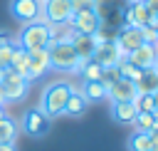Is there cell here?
Instances as JSON below:
<instances>
[{
    "instance_id": "obj_5",
    "label": "cell",
    "mask_w": 158,
    "mask_h": 151,
    "mask_svg": "<svg viewBox=\"0 0 158 151\" xmlns=\"http://www.w3.org/2000/svg\"><path fill=\"white\" fill-rule=\"evenodd\" d=\"M42 15L47 25H64L72 17V2L69 0H42Z\"/></svg>"
},
{
    "instance_id": "obj_34",
    "label": "cell",
    "mask_w": 158,
    "mask_h": 151,
    "mask_svg": "<svg viewBox=\"0 0 158 151\" xmlns=\"http://www.w3.org/2000/svg\"><path fill=\"white\" fill-rule=\"evenodd\" d=\"M7 101H5V94H2V87H0V106H5Z\"/></svg>"
},
{
    "instance_id": "obj_8",
    "label": "cell",
    "mask_w": 158,
    "mask_h": 151,
    "mask_svg": "<svg viewBox=\"0 0 158 151\" xmlns=\"http://www.w3.org/2000/svg\"><path fill=\"white\" fill-rule=\"evenodd\" d=\"M114 42H116V47H118V52H121V54H131L133 50H138V47L143 45L141 27H128V25L118 27V30H116Z\"/></svg>"
},
{
    "instance_id": "obj_14",
    "label": "cell",
    "mask_w": 158,
    "mask_h": 151,
    "mask_svg": "<svg viewBox=\"0 0 158 151\" xmlns=\"http://www.w3.org/2000/svg\"><path fill=\"white\" fill-rule=\"evenodd\" d=\"M72 47H74V52L79 54V59H91V54H94V50H96V37L94 35H72Z\"/></svg>"
},
{
    "instance_id": "obj_23",
    "label": "cell",
    "mask_w": 158,
    "mask_h": 151,
    "mask_svg": "<svg viewBox=\"0 0 158 151\" xmlns=\"http://www.w3.org/2000/svg\"><path fill=\"white\" fill-rule=\"evenodd\" d=\"M15 136H17V124L10 116L0 119V144H12Z\"/></svg>"
},
{
    "instance_id": "obj_32",
    "label": "cell",
    "mask_w": 158,
    "mask_h": 151,
    "mask_svg": "<svg viewBox=\"0 0 158 151\" xmlns=\"http://www.w3.org/2000/svg\"><path fill=\"white\" fill-rule=\"evenodd\" d=\"M10 40H12V37H10L7 32H0V47H2V45H7Z\"/></svg>"
},
{
    "instance_id": "obj_9",
    "label": "cell",
    "mask_w": 158,
    "mask_h": 151,
    "mask_svg": "<svg viewBox=\"0 0 158 151\" xmlns=\"http://www.w3.org/2000/svg\"><path fill=\"white\" fill-rule=\"evenodd\" d=\"M52 126V116H47L42 109H32L25 114L22 119V129L30 134V136H44Z\"/></svg>"
},
{
    "instance_id": "obj_19",
    "label": "cell",
    "mask_w": 158,
    "mask_h": 151,
    "mask_svg": "<svg viewBox=\"0 0 158 151\" xmlns=\"http://www.w3.org/2000/svg\"><path fill=\"white\" fill-rule=\"evenodd\" d=\"M81 94L86 97V101H99V99H106V84H104L101 79H84Z\"/></svg>"
},
{
    "instance_id": "obj_36",
    "label": "cell",
    "mask_w": 158,
    "mask_h": 151,
    "mask_svg": "<svg viewBox=\"0 0 158 151\" xmlns=\"http://www.w3.org/2000/svg\"><path fill=\"white\" fill-rule=\"evenodd\" d=\"M153 69H156V72H158V57H156V64H153Z\"/></svg>"
},
{
    "instance_id": "obj_2",
    "label": "cell",
    "mask_w": 158,
    "mask_h": 151,
    "mask_svg": "<svg viewBox=\"0 0 158 151\" xmlns=\"http://www.w3.org/2000/svg\"><path fill=\"white\" fill-rule=\"evenodd\" d=\"M74 92V87L69 82H52L44 94H42V101H40V109L47 114V116H59L64 114V106H67V99L69 94Z\"/></svg>"
},
{
    "instance_id": "obj_22",
    "label": "cell",
    "mask_w": 158,
    "mask_h": 151,
    "mask_svg": "<svg viewBox=\"0 0 158 151\" xmlns=\"http://www.w3.org/2000/svg\"><path fill=\"white\" fill-rule=\"evenodd\" d=\"M153 124H156V114L153 111H138V116L133 119V129L138 134H148L153 129Z\"/></svg>"
},
{
    "instance_id": "obj_27",
    "label": "cell",
    "mask_w": 158,
    "mask_h": 151,
    "mask_svg": "<svg viewBox=\"0 0 158 151\" xmlns=\"http://www.w3.org/2000/svg\"><path fill=\"white\" fill-rule=\"evenodd\" d=\"M15 45H17V42H15V40H10L7 45H2V47H0V67H2V69H7V67H10V59H12V50H15Z\"/></svg>"
},
{
    "instance_id": "obj_18",
    "label": "cell",
    "mask_w": 158,
    "mask_h": 151,
    "mask_svg": "<svg viewBox=\"0 0 158 151\" xmlns=\"http://www.w3.org/2000/svg\"><path fill=\"white\" fill-rule=\"evenodd\" d=\"M136 84V92L138 94H156L158 92V72L151 67V69H143L141 77L133 82Z\"/></svg>"
},
{
    "instance_id": "obj_16",
    "label": "cell",
    "mask_w": 158,
    "mask_h": 151,
    "mask_svg": "<svg viewBox=\"0 0 158 151\" xmlns=\"http://www.w3.org/2000/svg\"><path fill=\"white\" fill-rule=\"evenodd\" d=\"M10 69H12V72H17L20 77H25V79L30 82V52H27V50H22L20 45H15V50H12Z\"/></svg>"
},
{
    "instance_id": "obj_15",
    "label": "cell",
    "mask_w": 158,
    "mask_h": 151,
    "mask_svg": "<svg viewBox=\"0 0 158 151\" xmlns=\"http://www.w3.org/2000/svg\"><path fill=\"white\" fill-rule=\"evenodd\" d=\"M111 116L118 124H133V119L138 116V109L133 101H111Z\"/></svg>"
},
{
    "instance_id": "obj_3",
    "label": "cell",
    "mask_w": 158,
    "mask_h": 151,
    "mask_svg": "<svg viewBox=\"0 0 158 151\" xmlns=\"http://www.w3.org/2000/svg\"><path fill=\"white\" fill-rule=\"evenodd\" d=\"M52 42L49 37V25L42 22V20H35V22H25V27L20 30V40L17 45L27 52L32 50H47V45Z\"/></svg>"
},
{
    "instance_id": "obj_10",
    "label": "cell",
    "mask_w": 158,
    "mask_h": 151,
    "mask_svg": "<svg viewBox=\"0 0 158 151\" xmlns=\"http://www.w3.org/2000/svg\"><path fill=\"white\" fill-rule=\"evenodd\" d=\"M136 94H138L136 84L123 77H116L111 84H106V99H111V101H133Z\"/></svg>"
},
{
    "instance_id": "obj_28",
    "label": "cell",
    "mask_w": 158,
    "mask_h": 151,
    "mask_svg": "<svg viewBox=\"0 0 158 151\" xmlns=\"http://www.w3.org/2000/svg\"><path fill=\"white\" fill-rule=\"evenodd\" d=\"M72 2V15L81 10H96V0H69Z\"/></svg>"
},
{
    "instance_id": "obj_29",
    "label": "cell",
    "mask_w": 158,
    "mask_h": 151,
    "mask_svg": "<svg viewBox=\"0 0 158 151\" xmlns=\"http://www.w3.org/2000/svg\"><path fill=\"white\" fill-rule=\"evenodd\" d=\"M141 37H143V42H151V45L158 42V32H156L151 25H143V27H141Z\"/></svg>"
},
{
    "instance_id": "obj_26",
    "label": "cell",
    "mask_w": 158,
    "mask_h": 151,
    "mask_svg": "<svg viewBox=\"0 0 158 151\" xmlns=\"http://www.w3.org/2000/svg\"><path fill=\"white\" fill-rule=\"evenodd\" d=\"M133 104H136L138 111H156V99H153V94H136Z\"/></svg>"
},
{
    "instance_id": "obj_12",
    "label": "cell",
    "mask_w": 158,
    "mask_h": 151,
    "mask_svg": "<svg viewBox=\"0 0 158 151\" xmlns=\"http://www.w3.org/2000/svg\"><path fill=\"white\" fill-rule=\"evenodd\" d=\"M151 15L153 12L146 7V2L143 0H136V2H128V7L123 10V22L128 27H143V25H148Z\"/></svg>"
},
{
    "instance_id": "obj_24",
    "label": "cell",
    "mask_w": 158,
    "mask_h": 151,
    "mask_svg": "<svg viewBox=\"0 0 158 151\" xmlns=\"http://www.w3.org/2000/svg\"><path fill=\"white\" fill-rule=\"evenodd\" d=\"M128 151H153V149H151V139H148V134H138V131H133V134L128 136Z\"/></svg>"
},
{
    "instance_id": "obj_21",
    "label": "cell",
    "mask_w": 158,
    "mask_h": 151,
    "mask_svg": "<svg viewBox=\"0 0 158 151\" xmlns=\"http://www.w3.org/2000/svg\"><path fill=\"white\" fill-rule=\"evenodd\" d=\"M77 72H81L84 79H101L104 67H99L94 59H79V69H77Z\"/></svg>"
},
{
    "instance_id": "obj_1",
    "label": "cell",
    "mask_w": 158,
    "mask_h": 151,
    "mask_svg": "<svg viewBox=\"0 0 158 151\" xmlns=\"http://www.w3.org/2000/svg\"><path fill=\"white\" fill-rule=\"evenodd\" d=\"M49 67L57 72H77L79 69V54L74 52L69 40H54L47 45Z\"/></svg>"
},
{
    "instance_id": "obj_7",
    "label": "cell",
    "mask_w": 158,
    "mask_h": 151,
    "mask_svg": "<svg viewBox=\"0 0 158 151\" xmlns=\"http://www.w3.org/2000/svg\"><path fill=\"white\" fill-rule=\"evenodd\" d=\"M10 15L17 22H35L42 15V0H12L10 2Z\"/></svg>"
},
{
    "instance_id": "obj_31",
    "label": "cell",
    "mask_w": 158,
    "mask_h": 151,
    "mask_svg": "<svg viewBox=\"0 0 158 151\" xmlns=\"http://www.w3.org/2000/svg\"><path fill=\"white\" fill-rule=\"evenodd\" d=\"M143 2H146V7L151 12H158V0H143Z\"/></svg>"
},
{
    "instance_id": "obj_25",
    "label": "cell",
    "mask_w": 158,
    "mask_h": 151,
    "mask_svg": "<svg viewBox=\"0 0 158 151\" xmlns=\"http://www.w3.org/2000/svg\"><path fill=\"white\" fill-rule=\"evenodd\" d=\"M72 27H69V22H64V25H49V37H52V42L54 40H72Z\"/></svg>"
},
{
    "instance_id": "obj_11",
    "label": "cell",
    "mask_w": 158,
    "mask_h": 151,
    "mask_svg": "<svg viewBox=\"0 0 158 151\" xmlns=\"http://www.w3.org/2000/svg\"><path fill=\"white\" fill-rule=\"evenodd\" d=\"M121 57H123V54L118 52L116 42H99L96 50H94V54H91V59H94L99 67H104V69H106V67H116Z\"/></svg>"
},
{
    "instance_id": "obj_17",
    "label": "cell",
    "mask_w": 158,
    "mask_h": 151,
    "mask_svg": "<svg viewBox=\"0 0 158 151\" xmlns=\"http://www.w3.org/2000/svg\"><path fill=\"white\" fill-rule=\"evenodd\" d=\"M47 69H49L47 50H32V52H30V82L37 79L40 74H44Z\"/></svg>"
},
{
    "instance_id": "obj_20",
    "label": "cell",
    "mask_w": 158,
    "mask_h": 151,
    "mask_svg": "<svg viewBox=\"0 0 158 151\" xmlns=\"http://www.w3.org/2000/svg\"><path fill=\"white\" fill-rule=\"evenodd\" d=\"M89 106V101H86V97L81 94V92H72L69 94V99H67V106H64V114H72V116H77V114H81L84 109Z\"/></svg>"
},
{
    "instance_id": "obj_6",
    "label": "cell",
    "mask_w": 158,
    "mask_h": 151,
    "mask_svg": "<svg viewBox=\"0 0 158 151\" xmlns=\"http://www.w3.org/2000/svg\"><path fill=\"white\" fill-rule=\"evenodd\" d=\"M69 27L77 35H96V30L101 27V17L96 10H81L69 17Z\"/></svg>"
},
{
    "instance_id": "obj_4",
    "label": "cell",
    "mask_w": 158,
    "mask_h": 151,
    "mask_svg": "<svg viewBox=\"0 0 158 151\" xmlns=\"http://www.w3.org/2000/svg\"><path fill=\"white\" fill-rule=\"evenodd\" d=\"M27 79L20 77L17 72H12L10 67L2 72V79H0V87H2V94H5V101H17V99H25L27 94Z\"/></svg>"
},
{
    "instance_id": "obj_35",
    "label": "cell",
    "mask_w": 158,
    "mask_h": 151,
    "mask_svg": "<svg viewBox=\"0 0 158 151\" xmlns=\"http://www.w3.org/2000/svg\"><path fill=\"white\" fill-rule=\"evenodd\" d=\"M5 116H7V114H5V109L0 106V119H5Z\"/></svg>"
},
{
    "instance_id": "obj_33",
    "label": "cell",
    "mask_w": 158,
    "mask_h": 151,
    "mask_svg": "<svg viewBox=\"0 0 158 151\" xmlns=\"http://www.w3.org/2000/svg\"><path fill=\"white\" fill-rule=\"evenodd\" d=\"M0 151H15L12 144H0Z\"/></svg>"
},
{
    "instance_id": "obj_13",
    "label": "cell",
    "mask_w": 158,
    "mask_h": 151,
    "mask_svg": "<svg viewBox=\"0 0 158 151\" xmlns=\"http://www.w3.org/2000/svg\"><path fill=\"white\" fill-rule=\"evenodd\" d=\"M156 57H158V50H156V45H151V42H143L138 50H133L131 54H126V59H128L131 64H136L138 69H151V67L156 64Z\"/></svg>"
},
{
    "instance_id": "obj_37",
    "label": "cell",
    "mask_w": 158,
    "mask_h": 151,
    "mask_svg": "<svg viewBox=\"0 0 158 151\" xmlns=\"http://www.w3.org/2000/svg\"><path fill=\"white\" fill-rule=\"evenodd\" d=\"M2 72H5V69H2V67H0V79H2Z\"/></svg>"
},
{
    "instance_id": "obj_30",
    "label": "cell",
    "mask_w": 158,
    "mask_h": 151,
    "mask_svg": "<svg viewBox=\"0 0 158 151\" xmlns=\"http://www.w3.org/2000/svg\"><path fill=\"white\" fill-rule=\"evenodd\" d=\"M148 139H151V149L153 151H158V121L153 124V129L148 131Z\"/></svg>"
}]
</instances>
